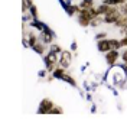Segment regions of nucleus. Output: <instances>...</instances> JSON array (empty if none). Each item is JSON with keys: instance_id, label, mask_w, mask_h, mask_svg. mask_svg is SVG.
<instances>
[{"instance_id": "1", "label": "nucleus", "mask_w": 127, "mask_h": 130, "mask_svg": "<svg viewBox=\"0 0 127 130\" xmlns=\"http://www.w3.org/2000/svg\"><path fill=\"white\" fill-rule=\"evenodd\" d=\"M103 83H108V87H120L124 88L127 83V71L124 70L123 64H116L110 67V70L105 72V77L103 78Z\"/></svg>"}, {"instance_id": "2", "label": "nucleus", "mask_w": 127, "mask_h": 130, "mask_svg": "<svg viewBox=\"0 0 127 130\" xmlns=\"http://www.w3.org/2000/svg\"><path fill=\"white\" fill-rule=\"evenodd\" d=\"M43 64H45V68L48 70V72L52 74L55 71V68L59 67V55L55 54L53 51H48L43 55Z\"/></svg>"}, {"instance_id": "3", "label": "nucleus", "mask_w": 127, "mask_h": 130, "mask_svg": "<svg viewBox=\"0 0 127 130\" xmlns=\"http://www.w3.org/2000/svg\"><path fill=\"white\" fill-rule=\"evenodd\" d=\"M121 16V12L118 9V6H110V9L104 14V23L105 25H114Z\"/></svg>"}, {"instance_id": "4", "label": "nucleus", "mask_w": 127, "mask_h": 130, "mask_svg": "<svg viewBox=\"0 0 127 130\" xmlns=\"http://www.w3.org/2000/svg\"><path fill=\"white\" fill-rule=\"evenodd\" d=\"M118 58H121V52L118 51V49H111V51L104 54V59H105V64L108 67H113V65L117 64Z\"/></svg>"}, {"instance_id": "5", "label": "nucleus", "mask_w": 127, "mask_h": 130, "mask_svg": "<svg viewBox=\"0 0 127 130\" xmlns=\"http://www.w3.org/2000/svg\"><path fill=\"white\" fill-rule=\"evenodd\" d=\"M53 39H55V32L46 25V28L42 32H39V41H42L46 45H51V43H53Z\"/></svg>"}, {"instance_id": "6", "label": "nucleus", "mask_w": 127, "mask_h": 130, "mask_svg": "<svg viewBox=\"0 0 127 130\" xmlns=\"http://www.w3.org/2000/svg\"><path fill=\"white\" fill-rule=\"evenodd\" d=\"M71 62H72V51L71 49H64L59 55V67L68 70L71 67Z\"/></svg>"}, {"instance_id": "7", "label": "nucleus", "mask_w": 127, "mask_h": 130, "mask_svg": "<svg viewBox=\"0 0 127 130\" xmlns=\"http://www.w3.org/2000/svg\"><path fill=\"white\" fill-rule=\"evenodd\" d=\"M55 106V103L52 101L51 98H43L42 101L39 103V107L36 113L38 114H49V111L52 110V107Z\"/></svg>"}, {"instance_id": "8", "label": "nucleus", "mask_w": 127, "mask_h": 130, "mask_svg": "<svg viewBox=\"0 0 127 130\" xmlns=\"http://www.w3.org/2000/svg\"><path fill=\"white\" fill-rule=\"evenodd\" d=\"M97 49L101 54H105V52L111 51V43H110V38H105V39H101V41H97Z\"/></svg>"}, {"instance_id": "9", "label": "nucleus", "mask_w": 127, "mask_h": 130, "mask_svg": "<svg viewBox=\"0 0 127 130\" xmlns=\"http://www.w3.org/2000/svg\"><path fill=\"white\" fill-rule=\"evenodd\" d=\"M77 22H78L80 26H82V28H88L89 25H91V19L87 16V13H85L84 10H81L80 13L77 14Z\"/></svg>"}, {"instance_id": "10", "label": "nucleus", "mask_w": 127, "mask_h": 130, "mask_svg": "<svg viewBox=\"0 0 127 130\" xmlns=\"http://www.w3.org/2000/svg\"><path fill=\"white\" fill-rule=\"evenodd\" d=\"M25 38L28 39V43H29V46L30 48H33L39 42V35H36L33 30H29V32L25 35Z\"/></svg>"}, {"instance_id": "11", "label": "nucleus", "mask_w": 127, "mask_h": 130, "mask_svg": "<svg viewBox=\"0 0 127 130\" xmlns=\"http://www.w3.org/2000/svg\"><path fill=\"white\" fill-rule=\"evenodd\" d=\"M29 26H30L33 30L42 32L43 29L46 28V23H45V22H42V20H39V19H36V20H30V22H29Z\"/></svg>"}, {"instance_id": "12", "label": "nucleus", "mask_w": 127, "mask_h": 130, "mask_svg": "<svg viewBox=\"0 0 127 130\" xmlns=\"http://www.w3.org/2000/svg\"><path fill=\"white\" fill-rule=\"evenodd\" d=\"M46 43H43L42 41H39L38 43H36V45H35V46L32 48L33 49V52H36V54H38V55H45V51H46Z\"/></svg>"}, {"instance_id": "13", "label": "nucleus", "mask_w": 127, "mask_h": 130, "mask_svg": "<svg viewBox=\"0 0 127 130\" xmlns=\"http://www.w3.org/2000/svg\"><path fill=\"white\" fill-rule=\"evenodd\" d=\"M61 81H64V83H68L71 87H74V88H77V85H78V84H77V81H75V78H74V77H72L69 72H65V75L62 77Z\"/></svg>"}, {"instance_id": "14", "label": "nucleus", "mask_w": 127, "mask_h": 130, "mask_svg": "<svg viewBox=\"0 0 127 130\" xmlns=\"http://www.w3.org/2000/svg\"><path fill=\"white\" fill-rule=\"evenodd\" d=\"M124 26H127V14H121L118 18V20L114 23V28H117V29H121Z\"/></svg>"}, {"instance_id": "15", "label": "nucleus", "mask_w": 127, "mask_h": 130, "mask_svg": "<svg viewBox=\"0 0 127 130\" xmlns=\"http://www.w3.org/2000/svg\"><path fill=\"white\" fill-rule=\"evenodd\" d=\"M104 23V16H101V14H97L93 20H91V28H98V26H101V25Z\"/></svg>"}, {"instance_id": "16", "label": "nucleus", "mask_w": 127, "mask_h": 130, "mask_svg": "<svg viewBox=\"0 0 127 130\" xmlns=\"http://www.w3.org/2000/svg\"><path fill=\"white\" fill-rule=\"evenodd\" d=\"M95 9H97V13L101 14V16H104V14L108 12V9H110V5H107V3H100L98 6H95Z\"/></svg>"}, {"instance_id": "17", "label": "nucleus", "mask_w": 127, "mask_h": 130, "mask_svg": "<svg viewBox=\"0 0 127 130\" xmlns=\"http://www.w3.org/2000/svg\"><path fill=\"white\" fill-rule=\"evenodd\" d=\"M66 70L65 68H62V67H58V68H55V71L52 72V75L55 77V79H62V77L65 75Z\"/></svg>"}, {"instance_id": "18", "label": "nucleus", "mask_w": 127, "mask_h": 130, "mask_svg": "<svg viewBox=\"0 0 127 130\" xmlns=\"http://www.w3.org/2000/svg\"><path fill=\"white\" fill-rule=\"evenodd\" d=\"M32 6H33V0H22V12L25 14L28 13Z\"/></svg>"}, {"instance_id": "19", "label": "nucleus", "mask_w": 127, "mask_h": 130, "mask_svg": "<svg viewBox=\"0 0 127 130\" xmlns=\"http://www.w3.org/2000/svg\"><path fill=\"white\" fill-rule=\"evenodd\" d=\"M110 43H111V49H121V42H120V39H117V38H110Z\"/></svg>"}, {"instance_id": "20", "label": "nucleus", "mask_w": 127, "mask_h": 130, "mask_svg": "<svg viewBox=\"0 0 127 130\" xmlns=\"http://www.w3.org/2000/svg\"><path fill=\"white\" fill-rule=\"evenodd\" d=\"M80 6L82 9H89V7H94V0H80Z\"/></svg>"}, {"instance_id": "21", "label": "nucleus", "mask_w": 127, "mask_h": 130, "mask_svg": "<svg viewBox=\"0 0 127 130\" xmlns=\"http://www.w3.org/2000/svg\"><path fill=\"white\" fill-rule=\"evenodd\" d=\"M49 51H53L55 54L61 55V52L64 51V49H62V46L59 45V43H55V42H53V43H51V45H49Z\"/></svg>"}, {"instance_id": "22", "label": "nucleus", "mask_w": 127, "mask_h": 130, "mask_svg": "<svg viewBox=\"0 0 127 130\" xmlns=\"http://www.w3.org/2000/svg\"><path fill=\"white\" fill-rule=\"evenodd\" d=\"M29 14L32 16V20H36V19H39V12H38V7L33 5L30 9H29Z\"/></svg>"}, {"instance_id": "23", "label": "nucleus", "mask_w": 127, "mask_h": 130, "mask_svg": "<svg viewBox=\"0 0 127 130\" xmlns=\"http://www.w3.org/2000/svg\"><path fill=\"white\" fill-rule=\"evenodd\" d=\"M49 114H64V108H62L61 106H55L52 107V110L49 111Z\"/></svg>"}, {"instance_id": "24", "label": "nucleus", "mask_w": 127, "mask_h": 130, "mask_svg": "<svg viewBox=\"0 0 127 130\" xmlns=\"http://www.w3.org/2000/svg\"><path fill=\"white\" fill-rule=\"evenodd\" d=\"M107 38V32H98L97 35H95V41H101V39H105Z\"/></svg>"}, {"instance_id": "25", "label": "nucleus", "mask_w": 127, "mask_h": 130, "mask_svg": "<svg viewBox=\"0 0 127 130\" xmlns=\"http://www.w3.org/2000/svg\"><path fill=\"white\" fill-rule=\"evenodd\" d=\"M118 9H120L121 14H127V2H126V3H123V5L118 6Z\"/></svg>"}, {"instance_id": "26", "label": "nucleus", "mask_w": 127, "mask_h": 130, "mask_svg": "<svg viewBox=\"0 0 127 130\" xmlns=\"http://www.w3.org/2000/svg\"><path fill=\"white\" fill-rule=\"evenodd\" d=\"M48 74H49V72H48V70L45 68V70H41V71L38 72V77H39V78H45Z\"/></svg>"}, {"instance_id": "27", "label": "nucleus", "mask_w": 127, "mask_h": 130, "mask_svg": "<svg viewBox=\"0 0 127 130\" xmlns=\"http://www.w3.org/2000/svg\"><path fill=\"white\" fill-rule=\"evenodd\" d=\"M120 42H121V46L123 48H127V35H126V36H123L121 39H120Z\"/></svg>"}, {"instance_id": "28", "label": "nucleus", "mask_w": 127, "mask_h": 130, "mask_svg": "<svg viewBox=\"0 0 127 130\" xmlns=\"http://www.w3.org/2000/svg\"><path fill=\"white\" fill-rule=\"evenodd\" d=\"M69 49H71V51H72V52H75L77 49H78V43H77V42L74 41V42H72V43H71V48H69Z\"/></svg>"}, {"instance_id": "29", "label": "nucleus", "mask_w": 127, "mask_h": 130, "mask_svg": "<svg viewBox=\"0 0 127 130\" xmlns=\"http://www.w3.org/2000/svg\"><path fill=\"white\" fill-rule=\"evenodd\" d=\"M121 61H123V62H126V61H127V48L121 52Z\"/></svg>"}, {"instance_id": "30", "label": "nucleus", "mask_w": 127, "mask_h": 130, "mask_svg": "<svg viewBox=\"0 0 127 130\" xmlns=\"http://www.w3.org/2000/svg\"><path fill=\"white\" fill-rule=\"evenodd\" d=\"M120 30V33H121V36H126L127 35V26H124V28H121V29H118Z\"/></svg>"}, {"instance_id": "31", "label": "nucleus", "mask_w": 127, "mask_h": 130, "mask_svg": "<svg viewBox=\"0 0 127 130\" xmlns=\"http://www.w3.org/2000/svg\"><path fill=\"white\" fill-rule=\"evenodd\" d=\"M85 100H87V101H93V95H91V94H87V98H85Z\"/></svg>"}, {"instance_id": "32", "label": "nucleus", "mask_w": 127, "mask_h": 130, "mask_svg": "<svg viewBox=\"0 0 127 130\" xmlns=\"http://www.w3.org/2000/svg\"><path fill=\"white\" fill-rule=\"evenodd\" d=\"M95 111H97V106L93 104V106H91V113H95Z\"/></svg>"}, {"instance_id": "33", "label": "nucleus", "mask_w": 127, "mask_h": 130, "mask_svg": "<svg viewBox=\"0 0 127 130\" xmlns=\"http://www.w3.org/2000/svg\"><path fill=\"white\" fill-rule=\"evenodd\" d=\"M123 67H124V70L127 71V61H126V62H123Z\"/></svg>"}]
</instances>
